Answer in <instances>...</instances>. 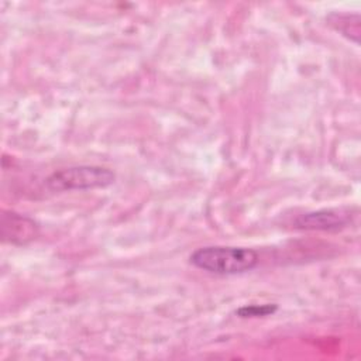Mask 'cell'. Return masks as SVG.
I'll return each instance as SVG.
<instances>
[{
	"label": "cell",
	"instance_id": "cell-2",
	"mask_svg": "<svg viewBox=\"0 0 361 361\" xmlns=\"http://www.w3.org/2000/svg\"><path fill=\"white\" fill-rule=\"evenodd\" d=\"M116 179L113 171L97 165H79L55 171L47 178V186L55 192L87 190L110 186Z\"/></svg>",
	"mask_w": 361,
	"mask_h": 361
},
{
	"label": "cell",
	"instance_id": "cell-4",
	"mask_svg": "<svg viewBox=\"0 0 361 361\" xmlns=\"http://www.w3.org/2000/svg\"><path fill=\"white\" fill-rule=\"evenodd\" d=\"M350 212L345 209H322L298 216L295 227L300 230L331 231L345 227L350 223Z\"/></svg>",
	"mask_w": 361,
	"mask_h": 361
},
{
	"label": "cell",
	"instance_id": "cell-6",
	"mask_svg": "<svg viewBox=\"0 0 361 361\" xmlns=\"http://www.w3.org/2000/svg\"><path fill=\"white\" fill-rule=\"evenodd\" d=\"M278 309L276 305L274 303H264V305H248L240 307L235 313L240 317H264L275 313Z\"/></svg>",
	"mask_w": 361,
	"mask_h": 361
},
{
	"label": "cell",
	"instance_id": "cell-1",
	"mask_svg": "<svg viewBox=\"0 0 361 361\" xmlns=\"http://www.w3.org/2000/svg\"><path fill=\"white\" fill-rule=\"evenodd\" d=\"M193 267L214 275H237L254 269L259 257L252 248L207 245L197 248L189 257Z\"/></svg>",
	"mask_w": 361,
	"mask_h": 361
},
{
	"label": "cell",
	"instance_id": "cell-3",
	"mask_svg": "<svg viewBox=\"0 0 361 361\" xmlns=\"http://www.w3.org/2000/svg\"><path fill=\"white\" fill-rule=\"evenodd\" d=\"M0 230L1 240L13 245H25L38 235V224L31 217L14 210L1 212Z\"/></svg>",
	"mask_w": 361,
	"mask_h": 361
},
{
	"label": "cell",
	"instance_id": "cell-5",
	"mask_svg": "<svg viewBox=\"0 0 361 361\" xmlns=\"http://www.w3.org/2000/svg\"><path fill=\"white\" fill-rule=\"evenodd\" d=\"M329 24L345 38L360 42V14L350 13H333L327 17Z\"/></svg>",
	"mask_w": 361,
	"mask_h": 361
}]
</instances>
